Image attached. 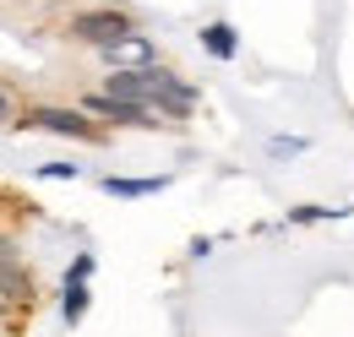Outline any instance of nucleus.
<instances>
[{
  "mask_svg": "<svg viewBox=\"0 0 354 337\" xmlns=\"http://www.w3.org/2000/svg\"><path fill=\"white\" fill-rule=\"evenodd\" d=\"M104 98H120V104H136V109H153V115H164V120H180V115L196 109V93L180 82V77L158 71V66L115 71L109 87H104Z\"/></svg>",
  "mask_w": 354,
  "mask_h": 337,
  "instance_id": "1",
  "label": "nucleus"
},
{
  "mask_svg": "<svg viewBox=\"0 0 354 337\" xmlns=\"http://www.w3.org/2000/svg\"><path fill=\"white\" fill-rule=\"evenodd\" d=\"M131 33V17L126 11H82V17H71V39H82V44H115V39H126Z\"/></svg>",
  "mask_w": 354,
  "mask_h": 337,
  "instance_id": "2",
  "label": "nucleus"
},
{
  "mask_svg": "<svg viewBox=\"0 0 354 337\" xmlns=\"http://www.w3.org/2000/svg\"><path fill=\"white\" fill-rule=\"evenodd\" d=\"M11 126H28V131H55V136H82V142H98V126L82 120L77 109H28L22 120Z\"/></svg>",
  "mask_w": 354,
  "mask_h": 337,
  "instance_id": "3",
  "label": "nucleus"
},
{
  "mask_svg": "<svg viewBox=\"0 0 354 337\" xmlns=\"http://www.w3.org/2000/svg\"><path fill=\"white\" fill-rule=\"evenodd\" d=\"M88 109L93 115H104V120H115V126H169L164 115H153V109H136V104H120V98H104V93H93L88 98Z\"/></svg>",
  "mask_w": 354,
  "mask_h": 337,
  "instance_id": "4",
  "label": "nucleus"
},
{
  "mask_svg": "<svg viewBox=\"0 0 354 337\" xmlns=\"http://www.w3.org/2000/svg\"><path fill=\"white\" fill-rule=\"evenodd\" d=\"M104 55H109L115 66H126V71H136V66H147V60H153V44L142 39V33H126V39L104 44Z\"/></svg>",
  "mask_w": 354,
  "mask_h": 337,
  "instance_id": "5",
  "label": "nucleus"
},
{
  "mask_svg": "<svg viewBox=\"0 0 354 337\" xmlns=\"http://www.w3.org/2000/svg\"><path fill=\"white\" fill-rule=\"evenodd\" d=\"M0 305H33V272L0 267Z\"/></svg>",
  "mask_w": 354,
  "mask_h": 337,
  "instance_id": "6",
  "label": "nucleus"
},
{
  "mask_svg": "<svg viewBox=\"0 0 354 337\" xmlns=\"http://www.w3.org/2000/svg\"><path fill=\"white\" fill-rule=\"evenodd\" d=\"M202 49H207L213 60H234V55H240V39H234L229 22H207V28H202Z\"/></svg>",
  "mask_w": 354,
  "mask_h": 337,
  "instance_id": "7",
  "label": "nucleus"
},
{
  "mask_svg": "<svg viewBox=\"0 0 354 337\" xmlns=\"http://www.w3.org/2000/svg\"><path fill=\"white\" fill-rule=\"evenodd\" d=\"M164 185H169L164 174H158V180H115V174L104 180V191H109V196H153V191H164Z\"/></svg>",
  "mask_w": 354,
  "mask_h": 337,
  "instance_id": "8",
  "label": "nucleus"
},
{
  "mask_svg": "<svg viewBox=\"0 0 354 337\" xmlns=\"http://www.w3.org/2000/svg\"><path fill=\"white\" fill-rule=\"evenodd\" d=\"M60 316H66L71 327H77V321L88 316V283H71V278H66V299H60Z\"/></svg>",
  "mask_w": 354,
  "mask_h": 337,
  "instance_id": "9",
  "label": "nucleus"
},
{
  "mask_svg": "<svg viewBox=\"0 0 354 337\" xmlns=\"http://www.w3.org/2000/svg\"><path fill=\"white\" fill-rule=\"evenodd\" d=\"M267 147H272V153H306V142H300V136H272Z\"/></svg>",
  "mask_w": 354,
  "mask_h": 337,
  "instance_id": "10",
  "label": "nucleus"
},
{
  "mask_svg": "<svg viewBox=\"0 0 354 337\" xmlns=\"http://www.w3.org/2000/svg\"><path fill=\"white\" fill-rule=\"evenodd\" d=\"M39 174H44V180H77V164H44Z\"/></svg>",
  "mask_w": 354,
  "mask_h": 337,
  "instance_id": "11",
  "label": "nucleus"
},
{
  "mask_svg": "<svg viewBox=\"0 0 354 337\" xmlns=\"http://www.w3.org/2000/svg\"><path fill=\"white\" fill-rule=\"evenodd\" d=\"M327 212H333V207H300V212H295V223H316V218H327Z\"/></svg>",
  "mask_w": 354,
  "mask_h": 337,
  "instance_id": "12",
  "label": "nucleus"
},
{
  "mask_svg": "<svg viewBox=\"0 0 354 337\" xmlns=\"http://www.w3.org/2000/svg\"><path fill=\"white\" fill-rule=\"evenodd\" d=\"M0 126H11V93L0 87Z\"/></svg>",
  "mask_w": 354,
  "mask_h": 337,
  "instance_id": "13",
  "label": "nucleus"
},
{
  "mask_svg": "<svg viewBox=\"0 0 354 337\" xmlns=\"http://www.w3.org/2000/svg\"><path fill=\"white\" fill-rule=\"evenodd\" d=\"M6 310H11V305H0V316H6Z\"/></svg>",
  "mask_w": 354,
  "mask_h": 337,
  "instance_id": "14",
  "label": "nucleus"
}]
</instances>
